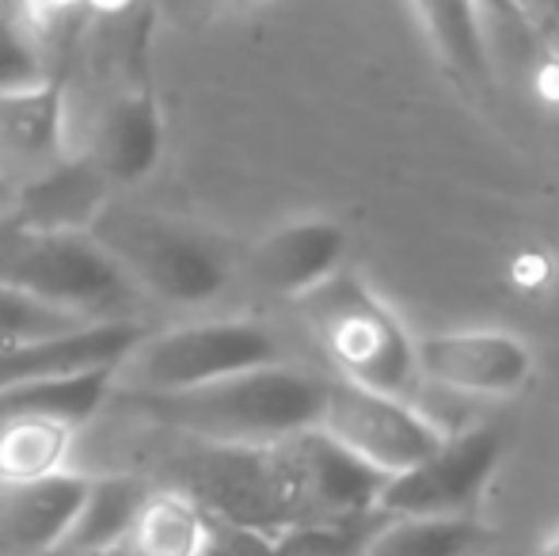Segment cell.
Instances as JSON below:
<instances>
[{
  "label": "cell",
  "mask_w": 559,
  "mask_h": 556,
  "mask_svg": "<svg viewBox=\"0 0 559 556\" xmlns=\"http://www.w3.org/2000/svg\"><path fill=\"white\" fill-rule=\"evenodd\" d=\"M328 378L271 363L168 397H107V409L179 438L214 446H263L312 430Z\"/></svg>",
  "instance_id": "cell-1"
},
{
  "label": "cell",
  "mask_w": 559,
  "mask_h": 556,
  "mask_svg": "<svg viewBox=\"0 0 559 556\" xmlns=\"http://www.w3.org/2000/svg\"><path fill=\"white\" fill-rule=\"evenodd\" d=\"M88 237L138 294L168 305L210 301L233 275L228 248L217 233L138 202L111 199L88 225Z\"/></svg>",
  "instance_id": "cell-2"
},
{
  "label": "cell",
  "mask_w": 559,
  "mask_h": 556,
  "mask_svg": "<svg viewBox=\"0 0 559 556\" xmlns=\"http://www.w3.org/2000/svg\"><path fill=\"white\" fill-rule=\"evenodd\" d=\"M297 309L338 381L412 401L419 386L415 335L366 279L335 271L317 289L297 297Z\"/></svg>",
  "instance_id": "cell-3"
},
{
  "label": "cell",
  "mask_w": 559,
  "mask_h": 556,
  "mask_svg": "<svg viewBox=\"0 0 559 556\" xmlns=\"http://www.w3.org/2000/svg\"><path fill=\"white\" fill-rule=\"evenodd\" d=\"M0 286L92 324L138 320V289L88 233H23L0 217Z\"/></svg>",
  "instance_id": "cell-4"
},
{
  "label": "cell",
  "mask_w": 559,
  "mask_h": 556,
  "mask_svg": "<svg viewBox=\"0 0 559 556\" xmlns=\"http://www.w3.org/2000/svg\"><path fill=\"white\" fill-rule=\"evenodd\" d=\"M282 363V343L259 320H199L145 332L115 366L111 393L168 397Z\"/></svg>",
  "instance_id": "cell-5"
},
{
  "label": "cell",
  "mask_w": 559,
  "mask_h": 556,
  "mask_svg": "<svg viewBox=\"0 0 559 556\" xmlns=\"http://www.w3.org/2000/svg\"><path fill=\"white\" fill-rule=\"evenodd\" d=\"M507 453V427L476 423L445 435L412 469L389 476L377 496L384 519H453L472 514Z\"/></svg>",
  "instance_id": "cell-6"
},
{
  "label": "cell",
  "mask_w": 559,
  "mask_h": 556,
  "mask_svg": "<svg viewBox=\"0 0 559 556\" xmlns=\"http://www.w3.org/2000/svg\"><path fill=\"white\" fill-rule=\"evenodd\" d=\"M317 430L384 481L412 469L445 438V430L404 397L377 393L338 378H328L324 386Z\"/></svg>",
  "instance_id": "cell-7"
},
{
  "label": "cell",
  "mask_w": 559,
  "mask_h": 556,
  "mask_svg": "<svg viewBox=\"0 0 559 556\" xmlns=\"http://www.w3.org/2000/svg\"><path fill=\"white\" fill-rule=\"evenodd\" d=\"M419 381L468 397H514L533 378V351L499 328H464L415 340Z\"/></svg>",
  "instance_id": "cell-8"
},
{
  "label": "cell",
  "mask_w": 559,
  "mask_h": 556,
  "mask_svg": "<svg viewBox=\"0 0 559 556\" xmlns=\"http://www.w3.org/2000/svg\"><path fill=\"white\" fill-rule=\"evenodd\" d=\"M107 202H111V184L99 176L88 156L76 153L15 184L4 222L23 233H88Z\"/></svg>",
  "instance_id": "cell-9"
},
{
  "label": "cell",
  "mask_w": 559,
  "mask_h": 556,
  "mask_svg": "<svg viewBox=\"0 0 559 556\" xmlns=\"http://www.w3.org/2000/svg\"><path fill=\"white\" fill-rule=\"evenodd\" d=\"M346 233L328 217H301L266 233L248 256V275L274 297H305L343 271Z\"/></svg>",
  "instance_id": "cell-10"
},
{
  "label": "cell",
  "mask_w": 559,
  "mask_h": 556,
  "mask_svg": "<svg viewBox=\"0 0 559 556\" xmlns=\"http://www.w3.org/2000/svg\"><path fill=\"white\" fill-rule=\"evenodd\" d=\"M84 473H58L27 484H0V556H66L81 499Z\"/></svg>",
  "instance_id": "cell-11"
},
{
  "label": "cell",
  "mask_w": 559,
  "mask_h": 556,
  "mask_svg": "<svg viewBox=\"0 0 559 556\" xmlns=\"http://www.w3.org/2000/svg\"><path fill=\"white\" fill-rule=\"evenodd\" d=\"M164 122L148 88H126L99 107L88 149H81L111 187L145 179L160 161Z\"/></svg>",
  "instance_id": "cell-12"
},
{
  "label": "cell",
  "mask_w": 559,
  "mask_h": 556,
  "mask_svg": "<svg viewBox=\"0 0 559 556\" xmlns=\"http://www.w3.org/2000/svg\"><path fill=\"white\" fill-rule=\"evenodd\" d=\"M66 84L61 76L0 96V179L23 184L66 156Z\"/></svg>",
  "instance_id": "cell-13"
},
{
  "label": "cell",
  "mask_w": 559,
  "mask_h": 556,
  "mask_svg": "<svg viewBox=\"0 0 559 556\" xmlns=\"http://www.w3.org/2000/svg\"><path fill=\"white\" fill-rule=\"evenodd\" d=\"M141 335H145L141 320H104V324H88L81 332L58 335V340L0 347V393L12 386H23V381L53 378V374L118 366Z\"/></svg>",
  "instance_id": "cell-14"
},
{
  "label": "cell",
  "mask_w": 559,
  "mask_h": 556,
  "mask_svg": "<svg viewBox=\"0 0 559 556\" xmlns=\"http://www.w3.org/2000/svg\"><path fill=\"white\" fill-rule=\"evenodd\" d=\"M115 366H92L76 374H53L12 386L0 393V423L4 419H66L88 427L111 397Z\"/></svg>",
  "instance_id": "cell-15"
},
{
  "label": "cell",
  "mask_w": 559,
  "mask_h": 556,
  "mask_svg": "<svg viewBox=\"0 0 559 556\" xmlns=\"http://www.w3.org/2000/svg\"><path fill=\"white\" fill-rule=\"evenodd\" d=\"M499 537L476 514L453 519H377L358 556H495Z\"/></svg>",
  "instance_id": "cell-16"
},
{
  "label": "cell",
  "mask_w": 559,
  "mask_h": 556,
  "mask_svg": "<svg viewBox=\"0 0 559 556\" xmlns=\"http://www.w3.org/2000/svg\"><path fill=\"white\" fill-rule=\"evenodd\" d=\"M214 522L187 496L171 488H148L118 549L126 556H206Z\"/></svg>",
  "instance_id": "cell-17"
},
{
  "label": "cell",
  "mask_w": 559,
  "mask_h": 556,
  "mask_svg": "<svg viewBox=\"0 0 559 556\" xmlns=\"http://www.w3.org/2000/svg\"><path fill=\"white\" fill-rule=\"evenodd\" d=\"M148 488L141 476L130 473H96L88 476V492L81 499V511H76L69 537L61 545L66 556H92L115 549L122 542V534L130 530L138 507L145 504Z\"/></svg>",
  "instance_id": "cell-18"
},
{
  "label": "cell",
  "mask_w": 559,
  "mask_h": 556,
  "mask_svg": "<svg viewBox=\"0 0 559 556\" xmlns=\"http://www.w3.org/2000/svg\"><path fill=\"white\" fill-rule=\"evenodd\" d=\"M81 427L66 419H4L0 423V484H27L73 473Z\"/></svg>",
  "instance_id": "cell-19"
},
{
  "label": "cell",
  "mask_w": 559,
  "mask_h": 556,
  "mask_svg": "<svg viewBox=\"0 0 559 556\" xmlns=\"http://www.w3.org/2000/svg\"><path fill=\"white\" fill-rule=\"evenodd\" d=\"M92 320H81L66 309H53L46 301L20 294V289L0 286V347H20V343H43L58 335L81 332Z\"/></svg>",
  "instance_id": "cell-20"
},
{
  "label": "cell",
  "mask_w": 559,
  "mask_h": 556,
  "mask_svg": "<svg viewBox=\"0 0 559 556\" xmlns=\"http://www.w3.org/2000/svg\"><path fill=\"white\" fill-rule=\"evenodd\" d=\"M50 61L43 58L31 35L23 27H12V23L0 20V96L4 92H23L35 88L43 81H53Z\"/></svg>",
  "instance_id": "cell-21"
},
{
  "label": "cell",
  "mask_w": 559,
  "mask_h": 556,
  "mask_svg": "<svg viewBox=\"0 0 559 556\" xmlns=\"http://www.w3.org/2000/svg\"><path fill=\"white\" fill-rule=\"evenodd\" d=\"M510 4L522 15L533 38L559 54V0H510Z\"/></svg>",
  "instance_id": "cell-22"
},
{
  "label": "cell",
  "mask_w": 559,
  "mask_h": 556,
  "mask_svg": "<svg viewBox=\"0 0 559 556\" xmlns=\"http://www.w3.org/2000/svg\"><path fill=\"white\" fill-rule=\"evenodd\" d=\"M233 4H243V0H164L176 20H206V15L222 12V8H233Z\"/></svg>",
  "instance_id": "cell-23"
},
{
  "label": "cell",
  "mask_w": 559,
  "mask_h": 556,
  "mask_svg": "<svg viewBox=\"0 0 559 556\" xmlns=\"http://www.w3.org/2000/svg\"><path fill=\"white\" fill-rule=\"evenodd\" d=\"M533 556H559V534H556V537H548V542L540 545V549L533 553Z\"/></svg>",
  "instance_id": "cell-24"
},
{
  "label": "cell",
  "mask_w": 559,
  "mask_h": 556,
  "mask_svg": "<svg viewBox=\"0 0 559 556\" xmlns=\"http://www.w3.org/2000/svg\"><path fill=\"white\" fill-rule=\"evenodd\" d=\"M8 202H12V184H4V179H0V217H4Z\"/></svg>",
  "instance_id": "cell-25"
},
{
  "label": "cell",
  "mask_w": 559,
  "mask_h": 556,
  "mask_svg": "<svg viewBox=\"0 0 559 556\" xmlns=\"http://www.w3.org/2000/svg\"><path fill=\"white\" fill-rule=\"evenodd\" d=\"M495 556H499V553H495Z\"/></svg>",
  "instance_id": "cell-26"
}]
</instances>
